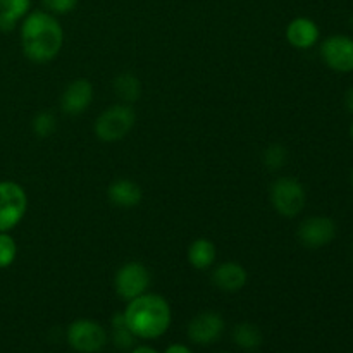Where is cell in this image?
<instances>
[{"instance_id":"1","label":"cell","mask_w":353,"mask_h":353,"mask_svg":"<svg viewBox=\"0 0 353 353\" xmlns=\"http://www.w3.org/2000/svg\"><path fill=\"white\" fill-rule=\"evenodd\" d=\"M64 43V30L47 10L28 12L21 21V47L31 62L47 64L55 59Z\"/></svg>"},{"instance_id":"2","label":"cell","mask_w":353,"mask_h":353,"mask_svg":"<svg viewBox=\"0 0 353 353\" xmlns=\"http://www.w3.org/2000/svg\"><path fill=\"white\" fill-rule=\"evenodd\" d=\"M123 314L131 333L143 340L161 338L171 326V307L164 296L155 293H143L130 300Z\"/></svg>"},{"instance_id":"3","label":"cell","mask_w":353,"mask_h":353,"mask_svg":"<svg viewBox=\"0 0 353 353\" xmlns=\"http://www.w3.org/2000/svg\"><path fill=\"white\" fill-rule=\"evenodd\" d=\"M137 123V112L128 103H116L103 110L95 121V134L105 143L119 141L133 130Z\"/></svg>"},{"instance_id":"4","label":"cell","mask_w":353,"mask_h":353,"mask_svg":"<svg viewBox=\"0 0 353 353\" xmlns=\"http://www.w3.org/2000/svg\"><path fill=\"white\" fill-rule=\"evenodd\" d=\"M28 195L16 181H0V233H9L23 221Z\"/></svg>"},{"instance_id":"5","label":"cell","mask_w":353,"mask_h":353,"mask_svg":"<svg viewBox=\"0 0 353 353\" xmlns=\"http://www.w3.org/2000/svg\"><path fill=\"white\" fill-rule=\"evenodd\" d=\"M271 203L283 217H296L307 202L305 188L295 178H278L271 185Z\"/></svg>"},{"instance_id":"6","label":"cell","mask_w":353,"mask_h":353,"mask_svg":"<svg viewBox=\"0 0 353 353\" xmlns=\"http://www.w3.org/2000/svg\"><path fill=\"white\" fill-rule=\"evenodd\" d=\"M68 341L79 353H99L107 343V333L92 319H78L69 326Z\"/></svg>"},{"instance_id":"7","label":"cell","mask_w":353,"mask_h":353,"mask_svg":"<svg viewBox=\"0 0 353 353\" xmlns=\"http://www.w3.org/2000/svg\"><path fill=\"white\" fill-rule=\"evenodd\" d=\"M148 285H150V271L140 262H128L114 278V288L119 299L130 300L147 293Z\"/></svg>"},{"instance_id":"8","label":"cell","mask_w":353,"mask_h":353,"mask_svg":"<svg viewBox=\"0 0 353 353\" xmlns=\"http://www.w3.org/2000/svg\"><path fill=\"white\" fill-rule=\"evenodd\" d=\"M321 57L326 65L338 72L353 71V38L347 34H333L321 45Z\"/></svg>"},{"instance_id":"9","label":"cell","mask_w":353,"mask_h":353,"mask_svg":"<svg viewBox=\"0 0 353 353\" xmlns=\"http://www.w3.org/2000/svg\"><path fill=\"white\" fill-rule=\"evenodd\" d=\"M299 236L300 243L305 248H323L326 245H330L331 241L336 236V224L331 217L326 216H314L309 219L303 221L299 226Z\"/></svg>"},{"instance_id":"10","label":"cell","mask_w":353,"mask_h":353,"mask_svg":"<svg viewBox=\"0 0 353 353\" xmlns=\"http://www.w3.org/2000/svg\"><path fill=\"white\" fill-rule=\"evenodd\" d=\"M224 333V319L217 312H202L188 324V338L195 345H212Z\"/></svg>"},{"instance_id":"11","label":"cell","mask_w":353,"mask_h":353,"mask_svg":"<svg viewBox=\"0 0 353 353\" xmlns=\"http://www.w3.org/2000/svg\"><path fill=\"white\" fill-rule=\"evenodd\" d=\"M93 102V85L85 78L69 83L61 97V109L69 116H79Z\"/></svg>"},{"instance_id":"12","label":"cell","mask_w":353,"mask_h":353,"mask_svg":"<svg viewBox=\"0 0 353 353\" xmlns=\"http://www.w3.org/2000/svg\"><path fill=\"white\" fill-rule=\"evenodd\" d=\"M319 28L309 17H295L286 28V40L292 47L307 50L312 48L319 40Z\"/></svg>"},{"instance_id":"13","label":"cell","mask_w":353,"mask_h":353,"mask_svg":"<svg viewBox=\"0 0 353 353\" xmlns=\"http://www.w3.org/2000/svg\"><path fill=\"white\" fill-rule=\"evenodd\" d=\"M247 269L236 262H223L212 272V283L226 293L240 292L247 285Z\"/></svg>"},{"instance_id":"14","label":"cell","mask_w":353,"mask_h":353,"mask_svg":"<svg viewBox=\"0 0 353 353\" xmlns=\"http://www.w3.org/2000/svg\"><path fill=\"white\" fill-rule=\"evenodd\" d=\"M107 196L112 205L121 207V209H133L141 203L143 192H141L140 185L131 179H116L107 188Z\"/></svg>"},{"instance_id":"15","label":"cell","mask_w":353,"mask_h":353,"mask_svg":"<svg viewBox=\"0 0 353 353\" xmlns=\"http://www.w3.org/2000/svg\"><path fill=\"white\" fill-rule=\"evenodd\" d=\"M31 0H0V31L9 33L30 12Z\"/></svg>"},{"instance_id":"16","label":"cell","mask_w":353,"mask_h":353,"mask_svg":"<svg viewBox=\"0 0 353 353\" xmlns=\"http://www.w3.org/2000/svg\"><path fill=\"white\" fill-rule=\"evenodd\" d=\"M216 245H214V241L207 240V238H199L188 248V262L199 271L209 269L216 262Z\"/></svg>"},{"instance_id":"17","label":"cell","mask_w":353,"mask_h":353,"mask_svg":"<svg viewBox=\"0 0 353 353\" xmlns=\"http://www.w3.org/2000/svg\"><path fill=\"white\" fill-rule=\"evenodd\" d=\"M114 92L124 102L131 103L137 102L141 95V85L140 79L137 78L131 72H121L119 76H116L114 79Z\"/></svg>"},{"instance_id":"18","label":"cell","mask_w":353,"mask_h":353,"mask_svg":"<svg viewBox=\"0 0 353 353\" xmlns=\"http://www.w3.org/2000/svg\"><path fill=\"white\" fill-rule=\"evenodd\" d=\"M233 340L243 350H257L262 345V333L255 324L240 323L233 330Z\"/></svg>"},{"instance_id":"19","label":"cell","mask_w":353,"mask_h":353,"mask_svg":"<svg viewBox=\"0 0 353 353\" xmlns=\"http://www.w3.org/2000/svg\"><path fill=\"white\" fill-rule=\"evenodd\" d=\"M134 334L131 333L130 327H128L126 319H124V314L117 312L112 317V340L116 348L119 350H128L134 345Z\"/></svg>"},{"instance_id":"20","label":"cell","mask_w":353,"mask_h":353,"mask_svg":"<svg viewBox=\"0 0 353 353\" xmlns=\"http://www.w3.org/2000/svg\"><path fill=\"white\" fill-rule=\"evenodd\" d=\"M55 128H57V121H55L54 114L48 110L38 112L31 121V130L38 138H48L50 134H54Z\"/></svg>"},{"instance_id":"21","label":"cell","mask_w":353,"mask_h":353,"mask_svg":"<svg viewBox=\"0 0 353 353\" xmlns=\"http://www.w3.org/2000/svg\"><path fill=\"white\" fill-rule=\"evenodd\" d=\"M17 257V243L9 233H0V269H7Z\"/></svg>"},{"instance_id":"22","label":"cell","mask_w":353,"mask_h":353,"mask_svg":"<svg viewBox=\"0 0 353 353\" xmlns=\"http://www.w3.org/2000/svg\"><path fill=\"white\" fill-rule=\"evenodd\" d=\"M286 159H288V152L283 145L274 143L265 148L264 164L269 171H279L286 164Z\"/></svg>"},{"instance_id":"23","label":"cell","mask_w":353,"mask_h":353,"mask_svg":"<svg viewBox=\"0 0 353 353\" xmlns=\"http://www.w3.org/2000/svg\"><path fill=\"white\" fill-rule=\"evenodd\" d=\"M79 0H41L47 12L50 14H69L76 9Z\"/></svg>"},{"instance_id":"24","label":"cell","mask_w":353,"mask_h":353,"mask_svg":"<svg viewBox=\"0 0 353 353\" xmlns=\"http://www.w3.org/2000/svg\"><path fill=\"white\" fill-rule=\"evenodd\" d=\"M164 353H193L190 350L186 345H181V343H176V345H171V347L165 348Z\"/></svg>"},{"instance_id":"25","label":"cell","mask_w":353,"mask_h":353,"mask_svg":"<svg viewBox=\"0 0 353 353\" xmlns=\"http://www.w3.org/2000/svg\"><path fill=\"white\" fill-rule=\"evenodd\" d=\"M345 105H347V109L350 110V112H353V86L347 90V95H345Z\"/></svg>"},{"instance_id":"26","label":"cell","mask_w":353,"mask_h":353,"mask_svg":"<svg viewBox=\"0 0 353 353\" xmlns=\"http://www.w3.org/2000/svg\"><path fill=\"white\" fill-rule=\"evenodd\" d=\"M131 353H159V352H155L154 348H150V347H138V348H134Z\"/></svg>"},{"instance_id":"27","label":"cell","mask_w":353,"mask_h":353,"mask_svg":"<svg viewBox=\"0 0 353 353\" xmlns=\"http://www.w3.org/2000/svg\"><path fill=\"white\" fill-rule=\"evenodd\" d=\"M350 134H352V140H353V123H352V126H350Z\"/></svg>"},{"instance_id":"28","label":"cell","mask_w":353,"mask_h":353,"mask_svg":"<svg viewBox=\"0 0 353 353\" xmlns=\"http://www.w3.org/2000/svg\"><path fill=\"white\" fill-rule=\"evenodd\" d=\"M352 185H353V171H352Z\"/></svg>"}]
</instances>
